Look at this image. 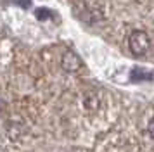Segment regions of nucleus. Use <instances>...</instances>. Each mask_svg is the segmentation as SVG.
I'll return each instance as SVG.
<instances>
[{
    "mask_svg": "<svg viewBox=\"0 0 154 152\" xmlns=\"http://www.w3.org/2000/svg\"><path fill=\"white\" fill-rule=\"evenodd\" d=\"M128 47H130V52L133 55H137V57L146 55L149 52V48H151V38H149V35L146 31L137 29L128 38Z\"/></svg>",
    "mask_w": 154,
    "mask_h": 152,
    "instance_id": "nucleus-1",
    "label": "nucleus"
},
{
    "mask_svg": "<svg viewBox=\"0 0 154 152\" xmlns=\"http://www.w3.org/2000/svg\"><path fill=\"white\" fill-rule=\"evenodd\" d=\"M147 133H149V137L154 140V116L151 117V121H149V124H147Z\"/></svg>",
    "mask_w": 154,
    "mask_h": 152,
    "instance_id": "nucleus-3",
    "label": "nucleus"
},
{
    "mask_svg": "<svg viewBox=\"0 0 154 152\" xmlns=\"http://www.w3.org/2000/svg\"><path fill=\"white\" fill-rule=\"evenodd\" d=\"M82 66H83V62L80 59V55L76 52H73V50L64 52L63 57H61V68L66 73H76V71L82 69Z\"/></svg>",
    "mask_w": 154,
    "mask_h": 152,
    "instance_id": "nucleus-2",
    "label": "nucleus"
}]
</instances>
